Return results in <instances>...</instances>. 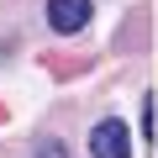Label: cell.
<instances>
[{"label": "cell", "instance_id": "1", "mask_svg": "<svg viewBox=\"0 0 158 158\" xmlns=\"http://www.w3.org/2000/svg\"><path fill=\"white\" fill-rule=\"evenodd\" d=\"M90 158H132V132H127V121H116V116L95 121V132H90Z\"/></svg>", "mask_w": 158, "mask_h": 158}, {"label": "cell", "instance_id": "2", "mask_svg": "<svg viewBox=\"0 0 158 158\" xmlns=\"http://www.w3.org/2000/svg\"><path fill=\"white\" fill-rule=\"evenodd\" d=\"M90 21V0H48V27L53 32H79Z\"/></svg>", "mask_w": 158, "mask_h": 158}, {"label": "cell", "instance_id": "3", "mask_svg": "<svg viewBox=\"0 0 158 158\" xmlns=\"http://www.w3.org/2000/svg\"><path fill=\"white\" fill-rule=\"evenodd\" d=\"M32 158H69V148H63V142H58V137H42V142H37V153H32Z\"/></svg>", "mask_w": 158, "mask_h": 158}]
</instances>
